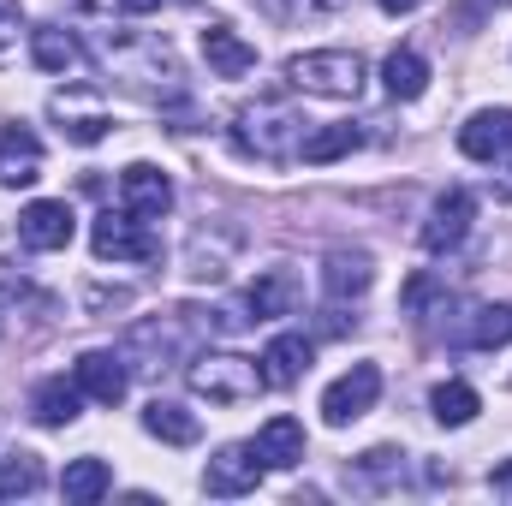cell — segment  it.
Returning a JSON list of instances; mask_svg holds the SVG:
<instances>
[{
    "mask_svg": "<svg viewBox=\"0 0 512 506\" xmlns=\"http://www.w3.org/2000/svg\"><path fill=\"white\" fill-rule=\"evenodd\" d=\"M42 179V143L30 126L0 131V185H36Z\"/></svg>",
    "mask_w": 512,
    "mask_h": 506,
    "instance_id": "obj_14",
    "label": "cell"
},
{
    "mask_svg": "<svg viewBox=\"0 0 512 506\" xmlns=\"http://www.w3.org/2000/svg\"><path fill=\"white\" fill-rule=\"evenodd\" d=\"M114 489V471L102 465V459H72L66 465V477H60V495L72 506H90V501H102Z\"/></svg>",
    "mask_w": 512,
    "mask_h": 506,
    "instance_id": "obj_23",
    "label": "cell"
},
{
    "mask_svg": "<svg viewBox=\"0 0 512 506\" xmlns=\"http://www.w3.org/2000/svg\"><path fill=\"white\" fill-rule=\"evenodd\" d=\"M120 203L137 221H161L173 209V179L161 167H149V161H131L126 173H120Z\"/></svg>",
    "mask_w": 512,
    "mask_h": 506,
    "instance_id": "obj_8",
    "label": "cell"
},
{
    "mask_svg": "<svg viewBox=\"0 0 512 506\" xmlns=\"http://www.w3.org/2000/svg\"><path fill=\"white\" fill-rule=\"evenodd\" d=\"M507 167H512V155H507Z\"/></svg>",
    "mask_w": 512,
    "mask_h": 506,
    "instance_id": "obj_35",
    "label": "cell"
},
{
    "mask_svg": "<svg viewBox=\"0 0 512 506\" xmlns=\"http://www.w3.org/2000/svg\"><path fill=\"white\" fill-rule=\"evenodd\" d=\"M316 6H340V0H316Z\"/></svg>",
    "mask_w": 512,
    "mask_h": 506,
    "instance_id": "obj_33",
    "label": "cell"
},
{
    "mask_svg": "<svg viewBox=\"0 0 512 506\" xmlns=\"http://www.w3.org/2000/svg\"><path fill=\"white\" fill-rule=\"evenodd\" d=\"M30 60H36L42 72H84V48H78V36L60 30V24L30 30Z\"/></svg>",
    "mask_w": 512,
    "mask_h": 506,
    "instance_id": "obj_19",
    "label": "cell"
},
{
    "mask_svg": "<svg viewBox=\"0 0 512 506\" xmlns=\"http://www.w3.org/2000/svg\"><path fill=\"white\" fill-rule=\"evenodd\" d=\"M143 429H149L155 441H167V447H197V435H203V423H197L185 405H173V399H149Z\"/></svg>",
    "mask_w": 512,
    "mask_h": 506,
    "instance_id": "obj_21",
    "label": "cell"
},
{
    "mask_svg": "<svg viewBox=\"0 0 512 506\" xmlns=\"http://www.w3.org/2000/svg\"><path fill=\"white\" fill-rule=\"evenodd\" d=\"M262 459H256V447H221L209 465H203V489L209 495H221V501H233V495H251L256 483H262Z\"/></svg>",
    "mask_w": 512,
    "mask_h": 506,
    "instance_id": "obj_9",
    "label": "cell"
},
{
    "mask_svg": "<svg viewBox=\"0 0 512 506\" xmlns=\"http://www.w3.org/2000/svg\"><path fill=\"white\" fill-rule=\"evenodd\" d=\"M399 459H405L399 447H370V453L358 459V477H364V483H399V471H405Z\"/></svg>",
    "mask_w": 512,
    "mask_h": 506,
    "instance_id": "obj_28",
    "label": "cell"
},
{
    "mask_svg": "<svg viewBox=\"0 0 512 506\" xmlns=\"http://www.w3.org/2000/svg\"><path fill=\"white\" fill-rule=\"evenodd\" d=\"M298 298H304V286H298V274L292 268H268V274H256L251 286V316L256 322H274V316H292L298 310Z\"/></svg>",
    "mask_w": 512,
    "mask_h": 506,
    "instance_id": "obj_17",
    "label": "cell"
},
{
    "mask_svg": "<svg viewBox=\"0 0 512 506\" xmlns=\"http://www.w3.org/2000/svg\"><path fill=\"white\" fill-rule=\"evenodd\" d=\"M114 6H120V12H131V18H143V12H155L161 0H114Z\"/></svg>",
    "mask_w": 512,
    "mask_h": 506,
    "instance_id": "obj_30",
    "label": "cell"
},
{
    "mask_svg": "<svg viewBox=\"0 0 512 506\" xmlns=\"http://www.w3.org/2000/svg\"><path fill=\"white\" fill-rule=\"evenodd\" d=\"M42 489V459L36 453H12V459H0V501H12V495H36Z\"/></svg>",
    "mask_w": 512,
    "mask_h": 506,
    "instance_id": "obj_27",
    "label": "cell"
},
{
    "mask_svg": "<svg viewBox=\"0 0 512 506\" xmlns=\"http://www.w3.org/2000/svg\"><path fill=\"white\" fill-rule=\"evenodd\" d=\"M370 280H376V262H370L364 251H334L328 256V268H322L328 298H364Z\"/></svg>",
    "mask_w": 512,
    "mask_h": 506,
    "instance_id": "obj_20",
    "label": "cell"
},
{
    "mask_svg": "<svg viewBox=\"0 0 512 506\" xmlns=\"http://www.w3.org/2000/svg\"><path fill=\"white\" fill-rule=\"evenodd\" d=\"M90 251L102 256V262H161V239L149 233V221H137L131 209H108V215H96V227H90Z\"/></svg>",
    "mask_w": 512,
    "mask_h": 506,
    "instance_id": "obj_4",
    "label": "cell"
},
{
    "mask_svg": "<svg viewBox=\"0 0 512 506\" xmlns=\"http://www.w3.org/2000/svg\"><path fill=\"white\" fill-rule=\"evenodd\" d=\"M489 483H495L501 495H512V459H507V465H495V477H489Z\"/></svg>",
    "mask_w": 512,
    "mask_h": 506,
    "instance_id": "obj_31",
    "label": "cell"
},
{
    "mask_svg": "<svg viewBox=\"0 0 512 506\" xmlns=\"http://www.w3.org/2000/svg\"><path fill=\"white\" fill-rule=\"evenodd\" d=\"M507 340H512V304H483L465 328V346H477V352H495Z\"/></svg>",
    "mask_w": 512,
    "mask_h": 506,
    "instance_id": "obj_26",
    "label": "cell"
},
{
    "mask_svg": "<svg viewBox=\"0 0 512 506\" xmlns=\"http://www.w3.org/2000/svg\"><path fill=\"white\" fill-rule=\"evenodd\" d=\"M179 6H191V0H179Z\"/></svg>",
    "mask_w": 512,
    "mask_h": 506,
    "instance_id": "obj_34",
    "label": "cell"
},
{
    "mask_svg": "<svg viewBox=\"0 0 512 506\" xmlns=\"http://www.w3.org/2000/svg\"><path fill=\"white\" fill-rule=\"evenodd\" d=\"M310 340L304 334H274L268 352H262V387H298L304 370H310Z\"/></svg>",
    "mask_w": 512,
    "mask_h": 506,
    "instance_id": "obj_16",
    "label": "cell"
},
{
    "mask_svg": "<svg viewBox=\"0 0 512 506\" xmlns=\"http://www.w3.org/2000/svg\"><path fill=\"white\" fill-rule=\"evenodd\" d=\"M382 84L393 102H417L423 90H429V60L417 54V48H393L382 66Z\"/></svg>",
    "mask_w": 512,
    "mask_h": 506,
    "instance_id": "obj_22",
    "label": "cell"
},
{
    "mask_svg": "<svg viewBox=\"0 0 512 506\" xmlns=\"http://www.w3.org/2000/svg\"><path fill=\"white\" fill-rule=\"evenodd\" d=\"M18 30H24V12H18V0H0V54L18 42Z\"/></svg>",
    "mask_w": 512,
    "mask_h": 506,
    "instance_id": "obj_29",
    "label": "cell"
},
{
    "mask_svg": "<svg viewBox=\"0 0 512 506\" xmlns=\"http://www.w3.org/2000/svg\"><path fill=\"white\" fill-rule=\"evenodd\" d=\"M459 149L471 161H507L512 155V114L507 108H483L459 126Z\"/></svg>",
    "mask_w": 512,
    "mask_h": 506,
    "instance_id": "obj_12",
    "label": "cell"
},
{
    "mask_svg": "<svg viewBox=\"0 0 512 506\" xmlns=\"http://www.w3.org/2000/svg\"><path fill=\"white\" fill-rule=\"evenodd\" d=\"M286 78H292L304 96L352 102V96L364 90V54H352V48H310V54H292V60H286Z\"/></svg>",
    "mask_w": 512,
    "mask_h": 506,
    "instance_id": "obj_2",
    "label": "cell"
},
{
    "mask_svg": "<svg viewBox=\"0 0 512 506\" xmlns=\"http://www.w3.org/2000/svg\"><path fill=\"white\" fill-rule=\"evenodd\" d=\"M364 137H358V126H322L310 131L304 143H298V161H310V167H328V161H340V155H352Z\"/></svg>",
    "mask_w": 512,
    "mask_h": 506,
    "instance_id": "obj_25",
    "label": "cell"
},
{
    "mask_svg": "<svg viewBox=\"0 0 512 506\" xmlns=\"http://www.w3.org/2000/svg\"><path fill=\"white\" fill-rule=\"evenodd\" d=\"M376 399H382V370H376V364H352L340 381H328V393H322V417H328L334 429H346V423H358Z\"/></svg>",
    "mask_w": 512,
    "mask_h": 506,
    "instance_id": "obj_5",
    "label": "cell"
},
{
    "mask_svg": "<svg viewBox=\"0 0 512 506\" xmlns=\"http://www.w3.org/2000/svg\"><path fill=\"white\" fill-rule=\"evenodd\" d=\"M72 233H78V221H72V203H60V197H42L18 215V245L24 251H66Z\"/></svg>",
    "mask_w": 512,
    "mask_h": 506,
    "instance_id": "obj_7",
    "label": "cell"
},
{
    "mask_svg": "<svg viewBox=\"0 0 512 506\" xmlns=\"http://www.w3.org/2000/svg\"><path fill=\"white\" fill-rule=\"evenodd\" d=\"M471 221H477V197L453 185V191H441V197H435V209H429V221H423V233H417V239H423V251H429V256H441V251H453V245L471 233Z\"/></svg>",
    "mask_w": 512,
    "mask_h": 506,
    "instance_id": "obj_6",
    "label": "cell"
},
{
    "mask_svg": "<svg viewBox=\"0 0 512 506\" xmlns=\"http://www.w3.org/2000/svg\"><path fill=\"white\" fill-rule=\"evenodd\" d=\"M233 143H239V155H251V161H292L298 143H304V120H298L280 96H262L256 108H239Z\"/></svg>",
    "mask_w": 512,
    "mask_h": 506,
    "instance_id": "obj_1",
    "label": "cell"
},
{
    "mask_svg": "<svg viewBox=\"0 0 512 506\" xmlns=\"http://www.w3.org/2000/svg\"><path fill=\"white\" fill-rule=\"evenodd\" d=\"M78 405H84V387L66 376H48L36 393H30V417L42 423V429H66V423H78Z\"/></svg>",
    "mask_w": 512,
    "mask_h": 506,
    "instance_id": "obj_18",
    "label": "cell"
},
{
    "mask_svg": "<svg viewBox=\"0 0 512 506\" xmlns=\"http://www.w3.org/2000/svg\"><path fill=\"white\" fill-rule=\"evenodd\" d=\"M72 381L84 387V399H96V405H120L131 387V370L126 358H114V352H84L78 364H72Z\"/></svg>",
    "mask_w": 512,
    "mask_h": 506,
    "instance_id": "obj_10",
    "label": "cell"
},
{
    "mask_svg": "<svg viewBox=\"0 0 512 506\" xmlns=\"http://www.w3.org/2000/svg\"><path fill=\"white\" fill-rule=\"evenodd\" d=\"M256 387H262V370L251 358H233V352L191 358V393L209 405H245V399H256Z\"/></svg>",
    "mask_w": 512,
    "mask_h": 506,
    "instance_id": "obj_3",
    "label": "cell"
},
{
    "mask_svg": "<svg viewBox=\"0 0 512 506\" xmlns=\"http://www.w3.org/2000/svg\"><path fill=\"white\" fill-rule=\"evenodd\" d=\"M54 120H60V131H66L72 143H102V137L114 131V114H108L96 96H84V90H60V96H54Z\"/></svg>",
    "mask_w": 512,
    "mask_h": 506,
    "instance_id": "obj_11",
    "label": "cell"
},
{
    "mask_svg": "<svg viewBox=\"0 0 512 506\" xmlns=\"http://www.w3.org/2000/svg\"><path fill=\"white\" fill-rule=\"evenodd\" d=\"M203 60H209L215 78H245V72H256V48L233 24H209L203 30Z\"/></svg>",
    "mask_w": 512,
    "mask_h": 506,
    "instance_id": "obj_13",
    "label": "cell"
},
{
    "mask_svg": "<svg viewBox=\"0 0 512 506\" xmlns=\"http://www.w3.org/2000/svg\"><path fill=\"white\" fill-rule=\"evenodd\" d=\"M251 447L268 471H292V465L304 459V423H298V417H268V423L256 429Z\"/></svg>",
    "mask_w": 512,
    "mask_h": 506,
    "instance_id": "obj_15",
    "label": "cell"
},
{
    "mask_svg": "<svg viewBox=\"0 0 512 506\" xmlns=\"http://www.w3.org/2000/svg\"><path fill=\"white\" fill-rule=\"evenodd\" d=\"M376 6H382V12H393V18H399V12H417L423 0H376Z\"/></svg>",
    "mask_w": 512,
    "mask_h": 506,
    "instance_id": "obj_32",
    "label": "cell"
},
{
    "mask_svg": "<svg viewBox=\"0 0 512 506\" xmlns=\"http://www.w3.org/2000/svg\"><path fill=\"white\" fill-rule=\"evenodd\" d=\"M429 405H435V423H447V429H465V423L483 411V399H477L471 381H441V387L429 393Z\"/></svg>",
    "mask_w": 512,
    "mask_h": 506,
    "instance_id": "obj_24",
    "label": "cell"
}]
</instances>
